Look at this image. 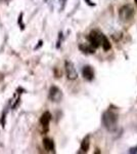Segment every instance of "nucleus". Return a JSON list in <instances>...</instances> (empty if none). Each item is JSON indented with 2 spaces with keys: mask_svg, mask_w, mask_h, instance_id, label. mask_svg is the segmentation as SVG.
Wrapping results in <instances>:
<instances>
[{
  "mask_svg": "<svg viewBox=\"0 0 137 154\" xmlns=\"http://www.w3.org/2000/svg\"><path fill=\"white\" fill-rule=\"evenodd\" d=\"M89 145H90V142H89V137H86L81 143V150L82 152H87L89 149Z\"/></svg>",
  "mask_w": 137,
  "mask_h": 154,
  "instance_id": "9",
  "label": "nucleus"
},
{
  "mask_svg": "<svg viewBox=\"0 0 137 154\" xmlns=\"http://www.w3.org/2000/svg\"><path fill=\"white\" fill-rule=\"evenodd\" d=\"M79 48H80L83 53H86V54H93L94 53V48H89V46H87V45H80Z\"/></svg>",
  "mask_w": 137,
  "mask_h": 154,
  "instance_id": "11",
  "label": "nucleus"
},
{
  "mask_svg": "<svg viewBox=\"0 0 137 154\" xmlns=\"http://www.w3.org/2000/svg\"><path fill=\"white\" fill-rule=\"evenodd\" d=\"M88 39L91 43V46L94 48H97L101 44L103 41V35L100 33H98L97 31H92L88 36Z\"/></svg>",
  "mask_w": 137,
  "mask_h": 154,
  "instance_id": "3",
  "label": "nucleus"
},
{
  "mask_svg": "<svg viewBox=\"0 0 137 154\" xmlns=\"http://www.w3.org/2000/svg\"><path fill=\"white\" fill-rule=\"evenodd\" d=\"M103 123L108 131H115L118 123V115L112 111H106L103 115Z\"/></svg>",
  "mask_w": 137,
  "mask_h": 154,
  "instance_id": "1",
  "label": "nucleus"
},
{
  "mask_svg": "<svg viewBox=\"0 0 137 154\" xmlns=\"http://www.w3.org/2000/svg\"><path fill=\"white\" fill-rule=\"evenodd\" d=\"M82 73H83L84 78L87 79V80H89V81H91L92 79L94 78V71H93V69H92V67H90V66L84 67Z\"/></svg>",
  "mask_w": 137,
  "mask_h": 154,
  "instance_id": "7",
  "label": "nucleus"
},
{
  "mask_svg": "<svg viewBox=\"0 0 137 154\" xmlns=\"http://www.w3.org/2000/svg\"><path fill=\"white\" fill-rule=\"evenodd\" d=\"M134 2H135V4L137 5V0H134Z\"/></svg>",
  "mask_w": 137,
  "mask_h": 154,
  "instance_id": "13",
  "label": "nucleus"
},
{
  "mask_svg": "<svg viewBox=\"0 0 137 154\" xmlns=\"http://www.w3.org/2000/svg\"><path fill=\"white\" fill-rule=\"evenodd\" d=\"M43 145H44V148H45L48 152H54V143L51 139H48V138L44 139Z\"/></svg>",
  "mask_w": 137,
  "mask_h": 154,
  "instance_id": "8",
  "label": "nucleus"
},
{
  "mask_svg": "<svg viewBox=\"0 0 137 154\" xmlns=\"http://www.w3.org/2000/svg\"><path fill=\"white\" fill-rule=\"evenodd\" d=\"M134 16V8L130 4H126V5L122 6L119 9V17L123 22H128L133 18Z\"/></svg>",
  "mask_w": 137,
  "mask_h": 154,
  "instance_id": "2",
  "label": "nucleus"
},
{
  "mask_svg": "<svg viewBox=\"0 0 137 154\" xmlns=\"http://www.w3.org/2000/svg\"><path fill=\"white\" fill-rule=\"evenodd\" d=\"M49 99L52 102L58 103L63 99V93L57 86H51L50 89H49Z\"/></svg>",
  "mask_w": 137,
  "mask_h": 154,
  "instance_id": "5",
  "label": "nucleus"
},
{
  "mask_svg": "<svg viewBox=\"0 0 137 154\" xmlns=\"http://www.w3.org/2000/svg\"><path fill=\"white\" fill-rule=\"evenodd\" d=\"M101 44H103V51H109V49L112 48V44H111V42H109V39L106 38V36H103V41H101Z\"/></svg>",
  "mask_w": 137,
  "mask_h": 154,
  "instance_id": "10",
  "label": "nucleus"
},
{
  "mask_svg": "<svg viewBox=\"0 0 137 154\" xmlns=\"http://www.w3.org/2000/svg\"><path fill=\"white\" fill-rule=\"evenodd\" d=\"M64 67H66V73H67V77L70 79V80H75L78 77V73H77V70L75 68V65L72 62L67 61L66 64H64Z\"/></svg>",
  "mask_w": 137,
  "mask_h": 154,
  "instance_id": "4",
  "label": "nucleus"
},
{
  "mask_svg": "<svg viewBox=\"0 0 137 154\" xmlns=\"http://www.w3.org/2000/svg\"><path fill=\"white\" fill-rule=\"evenodd\" d=\"M129 153H137V147H134V148H131Z\"/></svg>",
  "mask_w": 137,
  "mask_h": 154,
  "instance_id": "12",
  "label": "nucleus"
},
{
  "mask_svg": "<svg viewBox=\"0 0 137 154\" xmlns=\"http://www.w3.org/2000/svg\"><path fill=\"white\" fill-rule=\"evenodd\" d=\"M51 120V114L49 112H44L41 115L40 118V123L42 125L43 128H45V130H48V126H49V122Z\"/></svg>",
  "mask_w": 137,
  "mask_h": 154,
  "instance_id": "6",
  "label": "nucleus"
}]
</instances>
